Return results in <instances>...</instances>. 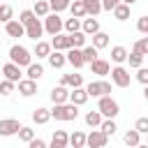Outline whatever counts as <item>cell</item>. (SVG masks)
<instances>
[{"instance_id": "cell-21", "label": "cell", "mask_w": 148, "mask_h": 148, "mask_svg": "<svg viewBox=\"0 0 148 148\" xmlns=\"http://www.w3.org/2000/svg\"><path fill=\"white\" fill-rule=\"evenodd\" d=\"M32 120H35L37 125H46V123L51 120V109H44V106H37V109L32 111Z\"/></svg>"}, {"instance_id": "cell-44", "label": "cell", "mask_w": 148, "mask_h": 148, "mask_svg": "<svg viewBox=\"0 0 148 148\" xmlns=\"http://www.w3.org/2000/svg\"><path fill=\"white\" fill-rule=\"evenodd\" d=\"M134 130H136L139 134H148V116H143V118H136V123H134Z\"/></svg>"}, {"instance_id": "cell-27", "label": "cell", "mask_w": 148, "mask_h": 148, "mask_svg": "<svg viewBox=\"0 0 148 148\" xmlns=\"http://www.w3.org/2000/svg\"><path fill=\"white\" fill-rule=\"evenodd\" d=\"M51 49H53V46H51L49 42H42V39H39V42L35 44V51H32V53H35L37 58H49V56H51Z\"/></svg>"}, {"instance_id": "cell-5", "label": "cell", "mask_w": 148, "mask_h": 148, "mask_svg": "<svg viewBox=\"0 0 148 148\" xmlns=\"http://www.w3.org/2000/svg\"><path fill=\"white\" fill-rule=\"evenodd\" d=\"M44 30H46L49 35H58V32H62V30H65V21L53 12V14L44 16Z\"/></svg>"}, {"instance_id": "cell-35", "label": "cell", "mask_w": 148, "mask_h": 148, "mask_svg": "<svg viewBox=\"0 0 148 148\" xmlns=\"http://www.w3.org/2000/svg\"><path fill=\"white\" fill-rule=\"evenodd\" d=\"M49 5H51V12H56V14H60V12H65V9H69V5H72V0H49Z\"/></svg>"}, {"instance_id": "cell-15", "label": "cell", "mask_w": 148, "mask_h": 148, "mask_svg": "<svg viewBox=\"0 0 148 148\" xmlns=\"http://www.w3.org/2000/svg\"><path fill=\"white\" fill-rule=\"evenodd\" d=\"M51 46H53L56 51H67V49H72V42H69V35H62V32H58V35H53V39H51Z\"/></svg>"}, {"instance_id": "cell-55", "label": "cell", "mask_w": 148, "mask_h": 148, "mask_svg": "<svg viewBox=\"0 0 148 148\" xmlns=\"http://www.w3.org/2000/svg\"><path fill=\"white\" fill-rule=\"evenodd\" d=\"M83 148H88V146H83Z\"/></svg>"}, {"instance_id": "cell-32", "label": "cell", "mask_w": 148, "mask_h": 148, "mask_svg": "<svg viewBox=\"0 0 148 148\" xmlns=\"http://www.w3.org/2000/svg\"><path fill=\"white\" fill-rule=\"evenodd\" d=\"M99 130H102L106 136H113V134H116V130H118V125H116V120H113V118H104V120H102V125H99Z\"/></svg>"}, {"instance_id": "cell-43", "label": "cell", "mask_w": 148, "mask_h": 148, "mask_svg": "<svg viewBox=\"0 0 148 148\" xmlns=\"http://www.w3.org/2000/svg\"><path fill=\"white\" fill-rule=\"evenodd\" d=\"M12 14H14V9H12L9 5H0V23L12 21Z\"/></svg>"}, {"instance_id": "cell-20", "label": "cell", "mask_w": 148, "mask_h": 148, "mask_svg": "<svg viewBox=\"0 0 148 148\" xmlns=\"http://www.w3.org/2000/svg\"><path fill=\"white\" fill-rule=\"evenodd\" d=\"M81 30L86 32V35H95V32H99V21L95 18V16H90V18H83L81 21Z\"/></svg>"}, {"instance_id": "cell-49", "label": "cell", "mask_w": 148, "mask_h": 148, "mask_svg": "<svg viewBox=\"0 0 148 148\" xmlns=\"http://www.w3.org/2000/svg\"><path fill=\"white\" fill-rule=\"evenodd\" d=\"M28 148H49V146H46V141H44V139H37V136H35V139L28 143Z\"/></svg>"}, {"instance_id": "cell-6", "label": "cell", "mask_w": 148, "mask_h": 148, "mask_svg": "<svg viewBox=\"0 0 148 148\" xmlns=\"http://www.w3.org/2000/svg\"><path fill=\"white\" fill-rule=\"evenodd\" d=\"M86 90L90 97H104V95H111V83L109 81H90L86 86Z\"/></svg>"}, {"instance_id": "cell-4", "label": "cell", "mask_w": 148, "mask_h": 148, "mask_svg": "<svg viewBox=\"0 0 148 148\" xmlns=\"http://www.w3.org/2000/svg\"><path fill=\"white\" fill-rule=\"evenodd\" d=\"M111 81H113V86H118V88H127V86L132 83V76H130V72H127L123 65H116V67L111 69Z\"/></svg>"}, {"instance_id": "cell-3", "label": "cell", "mask_w": 148, "mask_h": 148, "mask_svg": "<svg viewBox=\"0 0 148 148\" xmlns=\"http://www.w3.org/2000/svg\"><path fill=\"white\" fill-rule=\"evenodd\" d=\"M97 111H99L104 118H116V116L120 113V106H118V102H116L111 95H104V97H99V102H97Z\"/></svg>"}, {"instance_id": "cell-50", "label": "cell", "mask_w": 148, "mask_h": 148, "mask_svg": "<svg viewBox=\"0 0 148 148\" xmlns=\"http://www.w3.org/2000/svg\"><path fill=\"white\" fill-rule=\"evenodd\" d=\"M49 148H67V146H62V143H58V141H51V146Z\"/></svg>"}, {"instance_id": "cell-10", "label": "cell", "mask_w": 148, "mask_h": 148, "mask_svg": "<svg viewBox=\"0 0 148 148\" xmlns=\"http://www.w3.org/2000/svg\"><path fill=\"white\" fill-rule=\"evenodd\" d=\"M51 102L53 104H65V102H69V90H67V86H53V90H51Z\"/></svg>"}, {"instance_id": "cell-51", "label": "cell", "mask_w": 148, "mask_h": 148, "mask_svg": "<svg viewBox=\"0 0 148 148\" xmlns=\"http://www.w3.org/2000/svg\"><path fill=\"white\" fill-rule=\"evenodd\" d=\"M143 97H146V102H148V86L143 88Z\"/></svg>"}, {"instance_id": "cell-37", "label": "cell", "mask_w": 148, "mask_h": 148, "mask_svg": "<svg viewBox=\"0 0 148 148\" xmlns=\"http://www.w3.org/2000/svg\"><path fill=\"white\" fill-rule=\"evenodd\" d=\"M127 62H130V67H136V69H139V67L143 65V53H139V51L132 49V53L127 56Z\"/></svg>"}, {"instance_id": "cell-45", "label": "cell", "mask_w": 148, "mask_h": 148, "mask_svg": "<svg viewBox=\"0 0 148 148\" xmlns=\"http://www.w3.org/2000/svg\"><path fill=\"white\" fill-rule=\"evenodd\" d=\"M14 81H9V79H5V81H0V95H12L14 92Z\"/></svg>"}, {"instance_id": "cell-24", "label": "cell", "mask_w": 148, "mask_h": 148, "mask_svg": "<svg viewBox=\"0 0 148 148\" xmlns=\"http://www.w3.org/2000/svg\"><path fill=\"white\" fill-rule=\"evenodd\" d=\"M86 139H88V134H83L81 130H76V132L69 134V146L72 148H83L86 146Z\"/></svg>"}, {"instance_id": "cell-31", "label": "cell", "mask_w": 148, "mask_h": 148, "mask_svg": "<svg viewBox=\"0 0 148 148\" xmlns=\"http://www.w3.org/2000/svg\"><path fill=\"white\" fill-rule=\"evenodd\" d=\"M92 46H95V49H106V46H109V35L102 32V30L95 32V35H92Z\"/></svg>"}, {"instance_id": "cell-2", "label": "cell", "mask_w": 148, "mask_h": 148, "mask_svg": "<svg viewBox=\"0 0 148 148\" xmlns=\"http://www.w3.org/2000/svg\"><path fill=\"white\" fill-rule=\"evenodd\" d=\"M9 60H12L14 65H18V67H28V65L32 62V56H30V51H28L25 46L14 44V46L9 49Z\"/></svg>"}, {"instance_id": "cell-39", "label": "cell", "mask_w": 148, "mask_h": 148, "mask_svg": "<svg viewBox=\"0 0 148 148\" xmlns=\"http://www.w3.org/2000/svg\"><path fill=\"white\" fill-rule=\"evenodd\" d=\"M35 18H37V14H35L32 9H23V12L18 14V21H21L23 25H30V23H32Z\"/></svg>"}, {"instance_id": "cell-18", "label": "cell", "mask_w": 148, "mask_h": 148, "mask_svg": "<svg viewBox=\"0 0 148 148\" xmlns=\"http://www.w3.org/2000/svg\"><path fill=\"white\" fill-rule=\"evenodd\" d=\"M46 60H49V65H51L53 69H60V67H65V62H67V53H62V51H51V56H49Z\"/></svg>"}, {"instance_id": "cell-29", "label": "cell", "mask_w": 148, "mask_h": 148, "mask_svg": "<svg viewBox=\"0 0 148 148\" xmlns=\"http://www.w3.org/2000/svg\"><path fill=\"white\" fill-rule=\"evenodd\" d=\"M102 120H104V116H102L99 111H88V113H86V125H88V127H99Z\"/></svg>"}, {"instance_id": "cell-19", "label": "cell", "mask_w": 148, "mask_h": 148, "mask_svg": "<svg viewBox=\"0 0 148 148\" xmlns=\"http://www.w3.org/2000/svg\"><path fill=\"white\" fill-rule=\"evenodd\" d=\"M60 83H62V86H69V88H81V86H83V76L76 74V72H72V74H62Z\"/></svg>"}, {"instance_id": "cell-30", "label": "cell", "mask_w": 148, "mask_h": 148, "mask_svg": "<svg viewBox=\"0 0 148 148\" xmlns=\"http://www.w3.org/2000/svg\"><path fill=\"white\" fill-rule=\"evenodd\" d=\"M69 12H72V16H76V18L88 16V14H86V5H83V0H74V2L69 5Z\"/></svg>"}, {"instance_id": "cell-56", "label": "cell", "mask_w": 148, "mask_h": 148, "mask_svg": "<svg viewBox=\"0 0 148 148\" xmlns=\"http://www.w3.org/2000/svg\"><path fill=\"white\" fill-rule=\"evenodd\" d=\"M0 69H2V65H0Z\"/></svg>"}, {"instance_id": "cell-26", "label": "cell", "mask_w": 148, "mask_h": 148, "mask_svg": "<svg viewBox=\"0 0 148 148\" xmlns=\"http://www.w3.org/2000/svg\"><path fill=\"white\" fill-rule=\"evenodd\" d=\"M86 39H88V35H86L83 30H76V32L69 35V42H72L74 49H83V46H86Z\"/></svg>"}, {"instance_id": "cell-36", "label": "cell", "mask_w": 148, "mask_h": 148, "mask_svg": "<svg viewBox=\"0 0 148 148\" xmlns=\"http://www.w3.org/2000/svg\"><path fill=\"white\" fill-rule=\"evenodd\" d=\"M97 51H99V49H95L92 44H90V46H83V60H86L88 65H90V62H95V60L99 58V56H97Z\"/></svg>"}, {"instance_id": "cell-22", "label": "cell", "mask_w": 148, "mask_h": 148, "mask_svg": "<svg viewBox=\"0 0 148 148\" xmlns=\"http://www.w3.org/2000/svg\"><path fill=\"white\" fill-rule=\"evenodd\" d=\"M127 56H130V51H127L125 46H113V49H111V60H113L116 65H123V62L127 60Z\"/></svg>"}, {"instance_id": "cell-47", "label": "cell", "mask_w": 148, "mask_h": 148, "mask_svg": "<svg viewBox=\"0 0 148 148\" xmlns=\"http://www.w3.org/2000/svg\"><path fill=\"white\" fill-rule=\"evenodd\" d=\"M120 2H123V0H102V9H104V12H113Z\"/></svg>"}, {"instance_id": "cell-46", "label": "cell", "mask_w": 148, "mask_h": 148, "mask_svg": "<svg viewBox=\"0 0 148 148\" xmlns=\"http://www.w3.org/2000/svg\"><path fill=\"white\" fill-rule=\"evenodd\" d=\"M136 30H139L141 35H148V16H141V18L136 21Z\"/></svg>"}, {"instance_id": "cell-48", "label": "cell", "mask_w": 148, "mask_h": 148, "mask_svg": "<svg viewBox=\"0 0 148 148\" xmlns=\"http://www.w3.org/2000/svg\"><path fill=\"white\" fill-rule=\"evenodd\" d=\"M136 81L143 83V86H148V69H146V67H139V72H136Z\"/></svg>"}, {"instance_id": "cell-38", "label": "cell", "mask_w": 148, "mask_h": 148, "mask_svg": "<svg viewBox=\"0 0 148 148\" xmlns=\"http://www.w3.org/2000/svg\"><path fill=\"white\" fill-rule=\"evenodd\" d=\"M65 30H67V35H72V32H76V30H81V18H76V16L67 18V21H65Z\"/></svg>"}, {"instance_id": "cell-52", "label": "cell", "mask_w": 148, "mask_h": 148, "mask_svg": "<svg viewBox=\"0 0 148 148\" xmlns=\"http://www.w3.org/2000/svg\"><path fill=\"white\" fill-rule=\"evenodd\" d=\"M123 2H125V5H130V7H132V5H134V2H136V0H123Z\"/></svg>"}, {"instance_id": "cell-54", "label": "cell", "mask_w": 148, "mask_h": 148, "mask_svg": "<svg viewBox=\"0 0 148 148\" xmlns=\"http://www.w3.org/2000/svg\"><path fill=\"white\" fill-rule=\"evenodd\" d=\"M146 136H148V134H146ZM146 143H148V139H146Z\"/></svg>"}, {"instance_id": "cell-11", "label": "cell", "mask_w": 148, "mask_h": 148, "mask_svg": "<svg viewBox=\"0 0 148 148\" xmlns=\"http://www.w3.org/2000/svg\"><path fill=\"white\" fill-rule=\"evenodd\" d=\"M44 35V23L39 21V18H35L30 25H25V37H30V39H35V42H39V37Z\"/></svg>"}, {"instance_id": "cell-40", "label": "cell", "mask_w": 148, "mask_h": 148, "mask_svg": "<svg viewBox=\"0 0 148 148\" xmlns=\"http://www.w3.org/2000/svg\"><path fill=\"white\" fill-rule=\"evenodd\" d=\"M132 49H134V51H139V53H143V56H148V35H143L141 39H136Z\"/></svg>"}, {"instance_id": "cell-17", "label": "cell", "mask_w": 148, "mask_h": 148, "mask_svg": "<svg viewBox=\"0 0 148 148\" xmlns=\"http://www.w3.org/2000/svg\"><path fill=\"white\" fill-rule=\"evenodd\" d=\"M18 92H21L23 97H32V95L37 92V81H32V79H21V81H18Z\"/></svg>"}, {"instance_id": "cell-25", "label": "cell", "mask_w": 148, "mask_h": 148, "mask_svg": "<svg viewBox=\"0 0 148 148\" xmlns=\"http://www.w3.org/2000/svg\"><path fill=\"white\" fill-rule=\"evenodd\" d=\"M123 141H125V146L136 148V146L141 143V134H139L136 130H127V132H125V136H123Z\"/></svg>"}, {"instance_id": "cell-41", "label": "cell", "mask_w": 148, "mask_h": 148, "mask_svg": "<svg viewBox=\"0 0 148 148\" xmlns=\"http://www.w3.org/2000/svg\"><path fill=\"white\" fill-rule=\"evenodd\" d=\"M18 139L25 141V143H30V141L35 139V130H32V127H21V130H18Z\"/></svg>"}, {"instance_id": "cell-13", "label": "cell", "mask_w": 148, "mask_h": 148, "mask_svg": "<svg viewBox=\"0 0 148 148\" xmlns=\"http://www.w3.org/2000/svg\"><path fill=\"white\" fill-rule=\"evenodd\" d=\"M88 97H90V95H88V90H86L83 86H81V88H72V90H69V102H72V104H76V106H83V104L88 102Z\"/></svg>"}, {"instance_id": "cell-14", "label": "cell", "mask_w": 148, "mask_h": 148, "mask_svg": "<svg viewBox=\"0 0 148 148\" xmlns=\"http://www.w3.org/2000/svg\"><path fill=\"white\" fill-rule=\"evenodd\" d=\"M5 32H7L9 37H23V35H25V25H23L21 21H14V18H12V21L5 23Z\"/></svg>"}, {"instance_id": "cell-53", "label": "cell", "mask_w": 148, "mask_h": 148, "mask_svg": "<svg viewBox=\"0 0 148 148\" xmlns=\"http://www.w3.org/2000/svg\"><path fill=\"white\" fill-rule=\"evenodd\" d=\"M136 148H148V143H139V146H136Z\"/></svg>"}, {"instance_id": "cell-28", "label": "cell", "mask_w": 148, "mask_h": 148, "mask_svg": "<svg viewBox=\"0 0 148 148\" xmlns=\"http://www.w3.org/2000/svg\"><path fill=\"white\" fill-rule=\"evenodd\" d=\"M83 5H86V14L88 16H97L99 12H104L102 9V0H83Z\"/></svg>"}, {"instance_id": "cell-8", "label": "cell", "mask_w": 148, "mask_h": 148, "mask_svg": "<svg viewBox=\"0 0 148 148\" xmlns=\"http://www.w3.org/2000/svg\"><path fill=\"white\" fill-rule=\"evenodd\" d=\"M106 141H109V136H106L102 130H92V132L88 134V139H86V146H88V148H104Z\"/></svg>"}, {"instance_id": "cell-7", "label": "cell", "mask_w": 148, "mask_h": 148, "mask_svg": "<svg viewBox=\"0 0 148 148\" xmlns=\"http://www.w3.org/2000/svg\"><path fill=\"white\" fill-rule=\"evenodd\" d=\"M21 127L23 125L16 118H2L0 120V136H14V134H18Z\"/></svg>"}, {"instance_id": "cell-42", "label": "cell", "mask_w": 148, "mask_h": 148, "mask_svg": "<svg viewBox=\"0 0 148 148\" xmlns=\"http://www.w3.org/2000/svg\"><path fill=\"white\" fill-rule=\"evenodd\" d=\"M51 141H58V143H62V146H69V134H67L65 130H56Z\"/></svg>"}, {"instance_id": "cell-23", "label": "cell", "mask_w": 148, "mask_h": 148, "mask_svg": "<svg viewBox=\"0 0 148 148\" xmlns=\"http://www.w3.org/2000/svg\"><path fill=\"white\" fill-rule=\"evenodd\" d=\"M42 74H44V67H42L39 62H30V65L25 67V76H28V79H32V81L42 79Z\"/></svg>"}, {"instance_id": "cell-1", "label": "cell", "mask_w": 148, "mask_h": 148, "mask_svg": "<svg viewBox=\"0 0 148 148\" xmlns=\"http://www.w3.org/2000/svg\"><path fill=\"white\" fill-rule=\"evenodd\" d=\"M76 116H79V106L72 102L53 104V109H51V118H56V120H76Z\"/></svg>"}, {"instance_id": "cell-34", "label": "cell", "mask_w": 148, "mask_h": 148, "mask_svg": "<svg viewBox=\"0 0 148 148\" xmlns=\"http://www.w3.org/2000/svg\"><path fill=\"white\" fill-rule=\"evenodd\" d=\"M32 12H35L37 16H49V12H51V5H49V0H37Z\"/></svg>"}, {"instance_id": "cell-12", "label": "cell", "mask_w": 148, "mask_h": 148, "mask_svg": "<svg viewBox=\"0 0 148 148\" xmlns=\"http://www.w3.org/2000/svg\"><path fill=\"white\" fill-rule=\"evenodd\" d=\"M2 74H5V79H9V81H14V83H18L21 81V67L18 65H14L12 60L7 62V65H2Z\"/></svg>"}, {"instance_id": "cell-9", "label": "cell", "mask_w": 148, "mask_h": 148, "mask_svg": "<svg viewBox=\"0 0 148 148\" xmlns=\"http://www.w3.org/2000/svg\"><path fill=\"white\" fill-rule=\"evenodd\" d=\"M67 62L74 67V69H81L83 65H86V60H83V49H67Z\"/></svg>"}, {"instance_id": "cell-16", "label": "cell", "mask_w": 148, "mask_h": 148, "mask_svg": "<svg viewBox=\"0 0 148 148\" xmlns=\"http://www.w3.org/2000/svg\"><path fill=\"white\" fill-rule=\"evenodd\" d=\"M90 69H92V74H97V76H106V74H111V62L97 58L95 62H90Z\"/></svg>"}, {"instance_id": "cell-33", "label": "cell", "mask_w": 148, "mask_h": 148, "mask_svg": "<svg viewBox=\"0 0 148 148\" xmlns=\"http://www.w3.org/2000/svg\"><path fill=\"white\" fill-rule=\"evenodd\" d=\"M113 16H116V21H127V18H130V5L120 2V5L113 9Z\"/></svg>"}]
</instances>
